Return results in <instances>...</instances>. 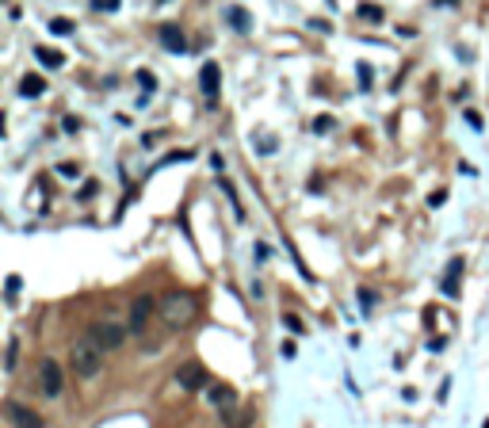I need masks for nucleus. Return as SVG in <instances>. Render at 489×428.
<instances>
[{
	"label": "nucleus",
	"instance_id": "1",
	"mask_svg": "<svg viewBox=\"0 0 489 428\" xmlns=\"http://www.w3.org/2000/svg\"><path fill=\"white\" fill-rule=\"evenodd\" d=\"M161 318H165L173 329L187 325V321L195 318V295H187V290H168V295L161 298Z\"/></svg>",
	"mask_w": 489,
	"mask_h": 428
},
{
	"label": "nucleus",
	"instance_id": "2",
	"mask_svg": "<svg viewBox=\"0 0 489 428\" xmlns=\"http://www.w3.org/2000/svg\"><path fill=\"white\" fill-rule=\"evenodd\" d=\"M207 398H210V406L222 413V421L226 425H241V421H249V417H238V409H241V398H238V390H233L230 383H210L207 386Z\"/></svg>",
	"mask_w": 489,
	"mask_h": 428
},
{
	"label": "nucleus",
	"instance_id": "3",
	"mask_svg": "<svg viewBox=\"0 0 489 428\" xmlns=\"http://www.w3.org/2000/svg\"><path fill=\"white\" fill-rule=\"evenodd\" d=\"M100 344L92 341V337H85V341H77L73 344V371H77L80 378H92V375H100Z\"/></svg>",
	"mask_w": 489,
	"mask_h": 428
},
{
	"label": "nucleus",
	"instance_id": "4",
	"mask_svg": "<svg viewBox=\"0 0 489 428\" xmlns=\"http://www.w3.org/2000/svg\"><path fill=\"white\" fill-rule=\"evenodd\" d=\"M88 337H92L96 344H100L103 352H115V348H122V341H126V329L119 325V321H92V329H88Z\"/></svg>",
	"mask_w": 489,
	"mask_h": 428
},
{
	"label": "nucleus",
	"instance_id": "5",
	"mask_svg": "<svg viewBox=\"0 0 489 428\" xmlns=\"http://www.w3.org/2000/svg\"><path fill=\"white\" fill-rule=\"evenodd\" d=\"M38 390H43L46 398H61L65 375H61L58 360H43V363H38Z\"/></svg>",
	"mask_w": 489,
	"mask_h": 428
},
{
	"label": "nucleus",
	"instance_id": "6",
	"mask_svg": "<svg viewBox=\"0 0 489 428\" xmlns=\"http://www.w3.org/2000/svg\"><path fill=\"white\" fill-rule=\"evenodd\" d=\"M199 88H203V96H207V108L214 111L218 92H222V69H218V61H203V69H199Z\"/></svg>",
	"mask_w": 489,
	"mask_h": 428
},
{
	"label": "nucleus",
	"instance_id": "7",
	"mask_svg": "<svg viewBox=\"0 0 489 428\" xmlns=\"http://www.w3.org/2000/svg\"><path fill=\"white\" fill-rule=\"evenodd\" d=\"M4 417L12 421V428H43V417L20 401H4Z\"/></svg>",
	"mask_w": 489,
	"mask_h": 428
},
{
	"label": "nucleus",
	"instance_id": "8",
	"mask_svg": "<svg viewBox=\"0 0 489 428\" xmlns=\"http://www.w3.org/2000/svg\"><path fill=\"white\" fill-rule=\"evenodd\" d=\"M157 43L165 46L168 54H184L187 50V35L176 27V23H161V27H157Z\"/></svg>",
	"mask_w": 489,
	"mask_h": 428
},
{
	"label": "nucleus",
	"instance_id": "9",
	"mask_svg": "<svg viewBox=\"0 0 489 428\" xmlns=\"http://www.w3.org/2000/svg\"><path fill=\"white\" fill-rule=\"evenodd\" d=\"M176 383H180L184 390H199V386H207V367H203V363H184V367L176 371Z\"/></svg>",
	"mask_w": 489,
	"mask_h": 428
},
{
	"label": "nucleus",
	"instance_id": "10",
	"mask_svg": "<svg viewBox=\"0 0 489 428\" xmlns=\"http://www.w3.org/2000/svg\"><path fill=\"white\" fill-rule=\"evenodd\" d=\"M149 313H153V295H138L134 306H130V329H134V333H142L145 321H149Z\"/></svg>",
	"mask_w": 489,
	"mask_h": 428
},
{
	"label": "nucleus",
	"instance_id": "11",
	"mask_svg": "<svg viewBox=\"0 0 489 428\" xmlns=\"http://www.w3.org/2000/svg\"><path fill=\"white\" fill-rule=\"evenodd\" d=\"M459 276H462V260H451V264H447V276H444V283H439V287H444V295H447V298H455V295H459Z\"/></svg>",
	"mask_w": 489,
	"mask_h": 428
},
{
	"label": "nucleus",
	"instance_id": "12",
	"mask_svg": "<svg viewBox=\"0 0 489 428\" xmlns=\"http://www.w3.org/2000/svg\"><path fill=\"white\" fill-rule=\"evenodd\" d=\"M46 92V80L38 77V73H27V77L20 80V96H27V100H35V96Z\"/></svg>",
	"mask_w": 489,
	"mask_h": 428
},
{
	"label": "nucleus",
	"instance_id": "13",
	"mask_svg": "<svg viewBox=\"0 0 489 428\" xmlns=\"http://www.w3.org/2000/svg\"><path fill=\"white\" fill-rule=\"evenodd\" d=\"M35 58H38V61H43V66H46V69H58V66H61V61H65V58H61V54H58V50H50V46H35Z\"/></svg>",
	"mask_w": 489,
	"mask_h": 428
},
{
	"label": "nucleus",
	"instance_id": "14",
	"mask_svg": "<svg viewBox=\"0 0 489 428\" xmlns=\"http://www.w3.org/2000/svg\"><path fill=\"white\" fill-rule=\"evenodd\" d=\"M230 27L233 31H252V20H249V12H241V8H230Z\"/></svg>",
	"mask_w": 489,
	"mask_h": 428
},
{
	"label": "nucleus",
	"instance_id": "15",
	"mask_svg": "<svg viewBox=\"0 0 489 428\" xmlns=\"http://www.w3.org/2000/svg\"><path fill=\"white\" fill-rule=\"evenodd\" d=\"M360 20H367V23H382V8H379V4H360Z\"/></svg>",
	"mask_w": 489,
	"mask_h": 428
},
{
	"label": "nucleus",
	"instance_id": "16",
	"mask_svg": "<svg viewBox=\"0 0 489 428\" xmlns=\"http://www.w3.org/2000/svg\"><path fill=\"white\" fill-rule=\"evenodd\" d=\"M50 31L54 35H73V23L69 20H50Z\"/></svg>",
	"mask_w": 489,
	"mask_h": 428
},
{
	"label": "nucleus",
	"instance_id": "17",
	"mask_svg": "<svg viewBox=\"0 0 489 428\" xmlns=\"http://www.w3.org/2000/svg\"><path fill=\"white\" fill-rule=\"evenodd\" d=\"M138 84H142L145 92H149V88H157V77H153V73H145V69H142V73H138Z\"/></svg>",
	"mask_w": 489,
	"mask_h": 428
},
{
	"label": "nucleus",
	"instance_id": "18",
	"mask_svg": "<svg viewBox=\"0 0 489 428\" xmlns=\"http://www.w3.org/2000/svg\"><path fill=\"white\" fill-rule=\"evenodd\" d=\"M58 176H65V180H77L80 168H77V165H58Z\"/></svg>",
	"mask_w": 489,
	"mask_h": 428
},
{
	"label": "nucleus",
	"instance_id": "19",
	"mask_svg": "<svg viewBox=\"0 0 489 428\" xmlns=\"http://www.w3.org/2000/svg\"><path fill=\"white\" fill-rule=\"evenodd\" d=\"M191 157H195V153H191V149H184V153H180V149H176V153H168V157H165V165H173V161H191Z\"/></svg>",
	"mask_w": 489,
	"mask_h": 428
},
{
	"label": "nucleus",
	"instance_id": "20",
	"mask_svg": "<svg viewBox=\"0 0 489 428\" xmlns=\"http://www.w3.org/2000/svg\"><path fill=\"white\" fill-rule=\"evenodd\" d=\"M360 306H363V313L371 310V306H374V290H360Z\"/></svg>",
	"mask_w": 489,
	"mask_h": 428
},
{
	"label": "nucleus",
	"instance_id": "21",
	"mask_svg": "<svg viewBox=\"0 0 489 428\" xmlns=\"http://www.w3.org/2000/svg\"><path fill=\"white\" fill-rule=\"evenodd\" d=\"M92 195H96V180H88V184H85V188H80V191H77V199H92Z\"/></svg>",
	"mask_w": 489,
	"mask_h": 428
},
{
	"label": "nucleus",
	"instance_id": "22",
	"mask_svg": "<svg viewBox=\"0 0 489 428\" xmlns=\"http://www.w3.org/2000/svg\"><path fill=\"white\" fill-rule=\"evenodd\" d=\"M283 321H287V329H291V333H302V321H298L295 313H287V318H283Z\"/></svg>",
	"mask_w": 489,
	"mask_h": 428
},
{
	"label": "nucleus",
	"instance_id": "23",
	"mask_svg": "<svg viewBox=\"0 0 489 428\" xmlns=\"http://www.w3.org/2000/svg\"><path fill=\"white\" fill-rule=\"evenodd\" d=\"M15 290H20V276H8V298H15Z\"/></svg>",
	"mask_w": 489,
	"mask_h": 428
},
{
	"label": "nucleus",
	"instance_id": "24",
	"mask_svg": "<svg viewBox=\"0 0 489 428\" xmlns=\"http://www.w3.org/2000/svg\"><path fill=\"white\" fill-rule=\"evenodd\" d=\"M115 4H119V0H92V8H103V12H111Z\"/></svg>",
	"mask_w": 489,
	"mask_h": 428
},
{
	"label": "nucleus",
	"instance_id": "25",
	"mask_svg": "<svg viewBox=\"0 0 489 428\" xmlns=\"http://www.w3.org/2000/svg\"><path fill=\"white\" fill-rule=\"evenodd\" d=\"M482 428H489V421H486V425H482Z\"/></svg>",
	"mask_w": 489,
	"mask_h": 428
}]
</instances>
